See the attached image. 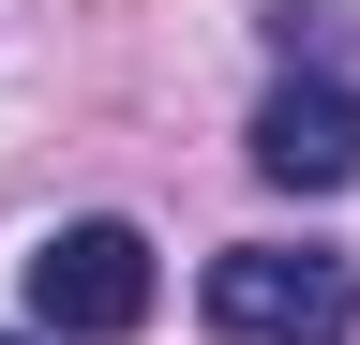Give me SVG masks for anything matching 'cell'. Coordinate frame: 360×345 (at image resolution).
I'll return each instance as SVG.
<instances>
[{
    "mask_svg": "<svg viewBox=\"0 0 360 345\" xmlns=\"http://www.w3.org/2000/svg\"><path fill=\"white\" fill-rule=\"evenodd\" d=\"M195 300L210 345H360V255L330 240H225Z\"/></svg>",
    "mask_w": 360,
    "mask_h": 345,
    "instance_id": "cell-1",
    "label": "cell"
},
{
    "mask_svg": "<svg viewBox=\"0 0 360 345\" xmlns=\"http://www.w3.org/2000/svg\"><path fill=\"white\" fill-rule=\"evenodd\" d=\"M0 345H30V330H0Z\"/></svg>",
    "mask_w": 360,
    "mask_h": 345,
    "instance_id": "cell-4",
    "label": "cell"
},
{
    "mask_svg": "<svg viewBox=\"0 0 360 345\" xmlns=\"http://www.w3.org/2000/svg\"><path fill=\"white\" fill-rule=\"evenodd\" d=\"M255 181H270V195H345V181H360V91H345V75H270V105H255Z\"/></svg>",
    "mask_w": 360,
    "mask_h": 345,
    "instance_id": "cell-3",
    "label": "cell"
},
{
    "mask_svg": "<svg viewBox=\"0 0 360 345\" xmlns=\"http://www.w3.org/2000/svg\"><path fill=\"white\" fill-rule=\"evenodd\" d=\"M150 300H165V271H150V240L120 210L30 240V330L45 345H120V330H150Z\"/></svg>",
    "mask_w": 360,
    "mask_h": 345,
    "instance_id": "cell-2",
    "label": "cell"
}]
</instances>
